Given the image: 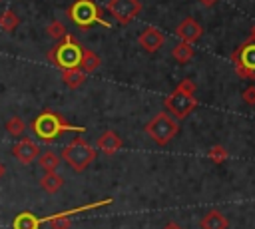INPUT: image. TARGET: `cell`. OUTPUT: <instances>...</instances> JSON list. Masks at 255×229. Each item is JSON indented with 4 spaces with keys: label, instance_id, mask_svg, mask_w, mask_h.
Returning <instances> with one entry per match:
<instances>
[{
    "label": "cell",
    "instance_id": "29",
    "mask_svg": "<svg viewBox=\"0 0 255 229\" xmlns=\"http://www.w3.org/2000/svg\"><path fill=\"white\" fill-rule=\"evenodd\" d=\"M249 40L255 42V24H253V28H251V36H249Z\"/></svg>",
    "mask_w": 255,
    "mask_h": 229
},
{
    "label": "cell",
    "instance_id": "14",
    "mask_svg": "<svg viewBox=\"0 0 255 229\" xmlns=\"http://www.w3.org/2000/svg\"><path fill=\"white\" fill-rule=\"evenodd\" d=\"M42 219L36 217L32 211H22L12 219V229H40Z\"/></svg>",
    "mask_w": 255,
    "mask_h": 229
},
{
    "label": "cell",
    "instance_id": "26",
    "mask_svg": "<svg viewBox=\"0 0 255 229\" xmlns=\"http://www.w3.org/2000/svg\"><path fill=\"white\" fill-rule=\"evenodd\" d=\"M177 88L183 90V92H187V94H195V84H193L191 80H181V82L177 84Z\"/></svg>",
    "mask_w": 255,
    "mask_h": 229
},
{
    "label": "cell",
    "instance_id": "20",
    "mask_svg": "<svg viewBox=\"0 0 255 229\" xmlns=\"http://www.w3.org/2000/svg\"><path fill=\"white\" fill-rule=\"evenodd\" d=\"M38 163H40V167L44 171H56L58 165H60V155H56L54 151L48 149V151H44V153L38 155Z\"/></svg>",
    "mask_w": 255,
    "mask_h": 229
},
{
    "label": "cell",
    "instance_id": "17",
    "mask_svg": "<svg viewBox=\"0 0 255 229\" xmlns=\"http://www.w3.org/2000/svg\"><path fill=\"white\" fill-rule=\"evenodd\" d=\"M62 80L70 90H76L86 82V74L80 68H70V70H62Z\"/></svg>",
    "mask_w": 255,
    "mask_h": 229
},
{
    "label": "cell",
    "instance_id": "22",
    "mask_svg": "<svg viewBox=\"0 0 255 229\" xmlns=\"http://www.w3.org/2000/svg\"><path fill=\"white\" fill-rule=\"evenodd\" d=\"M6 131L12 135V137H20L22 133H24V129H26V125H24V121H22V117H18V115H14V117H10L8 121H6Z\"/></svg>",
    "mask_w": 255,
    "mask_h": 229
},
{
    "label": "cell",
    "instance_id": "18",
    "mask_svg": "<svg viewBox=\"0 0 255 229\" xmlns=\"http://www.w3.org/2000/svg\"><path fill=\"white\" fill-rule=\"evenodd\" d=\"M193 54H195L193 44H187V42H181V44H177V46L171 48V58H173L175 62H179V64L189 62V60L193 58Z\"/></svg>",
    "mask_w": 255,
    "mask_h": 229
},
{
    "label": "cell",
    "instance_id": "10",
    "mask_svg": "<svg viewBox=\"0 0 255 229\" xmlns=\"http://www.w3.org/2000/svg\"><path fill=\"white\" fill-rule=\"evenodd\" d=\"M137 42H139V46H141L145 52L153 54V52H157V50L163 46L165 36L161 34V30H157V28L149 26V28H145V30H141V32H139Z\"/></svg>",
    "mask_w": 255,
    "mask_h": 229
},
{
    "label": "cell",
    "instance_id": "28",
    "mask_svg": "<svg viewBox=\"0 0 255 229\" xmlns=\"http://www.w3.org/2000/svg\"><path fill=\"white\" fill-rule=\"evenodd\" d=\"M163 229H181V227H179L177 223H167V225H165Z\"/></svg>",
    "mask_w": 255,
    "mask_h": 229
},
{
    "label": "cell",
    "instance_id": "6",
    "mask_svg": "<svg viewBox=\"0 0 255 229\" xmlns=\"http://www.w3.org/2000/svg\"><path fill=\"white\" fill-rule=\"evenodd\" d=\"M235 74L243 80H255V42L245 40L231 56Z\"/></svg>",
    "mask_w": 255,
    "mask_h": 229
},
{
    "label": "cell",
    "instance_id": "13",
    "mask_svg": "<svg viewBox=\"0 0 255 229\" xmlns=\"http://www.w3.org/2000/svg\"><path fill=\"white\" fill-rule=\"evenodd\" d=\"M227 227H229L227 217L217 209H211L201 217V229H227Z\"/></svg>",
    "mask_w": 255,
    "mask_h": 229
},
{
    "label": "cell",
    "instance_id": "21",
    "mask_svg": "<svg viewBox=\"0 0 255 229\" xmlns=\"http://www.w3.org/2000/svg\"><path fill=\"white\" fill-rule=\"evenodd\" d=\"M42 221H46L50 225V229H70V215L66 211L54 213V215H50V217H46Z\"/></svg>",
    "mask_w": 255,
    "mask_h": 229
},
{
    "label": "cell",
    "instance_id": "30",
    "mask_svg": "<svg viewBox=\"0 0 255 229\" xmlns=\"http://www.w3.org/2000/svg\"><path fill=\"white\" fill-rule=\"evenodd\" d=\"M2 177H4V165L0 163V179H2Z\"/></svg>",
    "mask_w": 255,
    "mask_h": 229
},
{
    "label": "cell",
    "instance_id": "3",
    "mask_svg": "<svg viewBox=\"0 0 255 229\" xmlns=\"http://www.w3.org/2000/svg\"><path fill=\"white\" fill-rule=\"evenodd\" d=\"M82 46L80 42L66 34L62 40H58V44L48 52V60L60 68V70H70V68H78L80 66V60H82Z\"/></svg>",
    "mask_w": 255,
    "mask_h": 229
},
{
    "label": "cell",
    "instance_id": "27",
    "mask_svg": "<svg viewBox=\"0 0 255 229\" xmlns=\"http://www.w3.org/2000/svg\"><path fill=\"white\" fill-rule=\"evenodd\" d=\"M199 4H203L205 8H211V6H215V4H217V0H199Z\"/></svg>",
    "mask_w": 255,
    "mask_h": 229
},
{
    "label": "cell",
    "instance_id": "24",
    "mask_svg": "<svg viewBox=\"0 0 255 229\" xmlns=\"http://www.w3.org/2000/svg\"><path fill=\"white\" fill-rule=\"evenodd\" d=\"M207 157H209L213 163H223V161L227 159V149H225L223 145H213V147H209Z\"/></svg>",
    "mask_w": 255,
    "mask_h": 229
},
{
    "label": "cell",
    "instance_id": "16",
    "mask_svg": "<svg viewBox=\"0 0 255 229\" xmlns=\"http://www.w3.org/2000/svg\"><path fill=\"white\" fill-rule=\"evenodd\" d=\"M100 64H102V60H100V56H98L96 52H92V50H88V48L82 50V60H80V66H78V68H80L84 74L96 72V70L100 68Z\"/></svg>",
    "mask_w": 255,
    "mask_h": 229
},
{
    "label": "cell",
    "instance_id": "4",
    "mask_svg": "<svg viewBox=\"0 0 255 229\" xmlns=\"http://www.w3.org/2000/svg\"><path fill=\"white\" fill-rule=\"evenodd\" d=\"M60 159H64V163L70 165V169L74 171H84L90 163L96 161V147H92L84 137H74L64 149H62V155Z\"/></svg>",
    "mask_w": 255,
    "mask_h": 229
},
{
    "label": "cell",
    "instance_id": "25",
    "mask_svg": "<svg viewBox=\"0 0 255 229\" xmlns=\"http://www.w3.org/2000/svg\"><path fill=\"white\" fill-rule=\"evenodd\" d=\"M241 98H243V102H245V104H249V106H255V84L247 86V88L243 90Z\"/></svg>",
    "mask_w": 255,
    "mask_h": 229
},
{
    "label": "cell",
    "instance_id": "15",
    "mask_svg": "<svg viewBox=\"0 0 255 229\" xmlns=\"http://www.w3.org/2000/svg\"><path fill=\"white\" fill-rule=\"evenodd\" d=\"M64 185V177L58 173V171H46L42 177H40V187L46 191V193H56L60 191Z\"/></svg>",
    "mask_w": 255,
    "mask_h": 229
},
{
    "label": "cell",
    "instance_id": "7",
    "mask_svg": "<svg viewBox=\"0 0 255 229\" xmlns=\"http://www.w3.org/2000/svg\"><path fill=\"white\" fill-rule=\"evenodd\" d=\"M165 108H167L169 114H173L177 119H183V117H187V115L197 108L195 94H187V92L175 88V90L165 98Z\"/></svg>",
    "mask_w": 255,
    "mask_h": 229
},
{
    "label": "cell",
    "instance_id": "12",
    "mask_svg": "<svg viewBox=\"0 0 255 229\" xmlns=\"http://www.w3.org/2000/svg\"><path fill=\"white\" fill-rule=\"evenodd\" d=\"M122 145H124V143H122V137H120L114 129H106V131L98 137V141H96V147H98L100 151H104L106 155H114L116 151H120Z\"/></svg>",
    "mask_w": 255,
    "mask_h": 229
},
{
    "label": "cell",
    "instance_id": "2",
    "mask_svg": "<svg viewBox=\"0 0 255 229\" xmlns=\"http://www.w3.org/2000/svg\"><path fill=\"white\" fill-rule=\"evenodd\" d=\"M68 18L80 28V30H90L92 26L100 24L104 28H110L112 22L104 18L102 8L96 4V0H74L68 6Z\"/></svg>",
    "mask_w": 255,
    "mask_h": 229
},
{
    "label": "cell",
    "instance_id": "11",
    "mask_svg": "<svg viewBox=\"0 0 255 229\" xmlns=\"http://www.w3.org/2000/svg\"><path fill=\"white\" fill-rule=\"evenodd\" d=\"M175 34L181 38V42H187V44H193L197 42L201 36H203V28L201 24L195 20V18H185L177 28H175Z\"/></svg>",
    "mask_w": 255,
    "mask_h": 229
},
{
    "label": "cell",
    "instance_id": "5",
    "mask_svg": "<svg viewBox=\"0 0 255 229\" xmlns=\"http://www.w3.org/2000/svg\"><path fill=\"white\" fill-rule=\"evenodd\" d=\"M147 135L157 143V145H167L179 131V123L165 112L155 114L147 123H145Z\"/></svg>",
    "mask_w": 255,
    "mask_h": 229
},
{
    "label": "cell",
    "instance_id": "9",
    "mask_svg": "<svg viewBox=\"0 0 255 229\" xmlns=\"http://www.w3.org/2000/svg\"><path fill=\"white\" fill-rule=\"evenodd\" d=\"M12 155L20 161V163H24V165H28V163H32L38 155H40V147H38V143L34 141V139H30V137H20L14 145H12Z\"/></svg>",
    "mask_w": 255,
    "mask_h": 229
},
{
    "label": "cell",
    "instance_id": "19",
    "mask_svg": "<svg viewBox=\"0 0 255 229\" xmlns=\"http://www.w3.org/2000/svg\"><path fill=\"white\" fill-rule=\"evenodd\" d=\"M18 24H20V18H18V14L14 12V10H4L2 14H0V28L4 30V32H14L16 28H18Z\"/></svg>",
    "mask_w": 255,
    "mask_h": 229
},
{
    "label": "cell",
    "instance_id": "1",
    "mask_svg": "<svg viewBox=\"0 0 255 229\" xmlns=\"http://www.w3.org/2000/svg\"><path fill=\"white\" fill-rule=\"evenodd\" d=\"M30 129H32V133H34L40 141H44V143H50V141L58 139V137L64 135L66 131H80V133L84 131L82 125H74V123L66 121L64 115H60L58 112H52V110L40 112V114L32 119Z\"/></svg>",
    "mask_w": 255,
    "mask_h": 229
},
{
    "label": "cell",
    "instance_id": "8",
    "mask_svg": "<svg viewBox=\"0 0 255 229\" xmlns=\"http://www.w3.org/2000/svg\"><path fill=\"white\" fill-rule=\"evenodd\" d=\"M141 10L139 0H110L108 2V12L120 22V24H129Z\"/></svg>",
    "mask_w": 255,
    "mask_h": 229
},
{
    "label": "cell",
    "instance_id": "23",
    "mask_svg": "<svg viewBox=\"0 0 255 229\" xmlns=\"http://www.w3.org/2000/svg\"><path fill=\"white\" fill-rule=\"evenodd\" d=\"M46 34H48L52 40H62L68 32H66V26H64L62 22L54 20V22H50V24L46 26Z\"/></svg>",
    "mask_w": 255,
    "mask_h": 229
}]
</instances>
